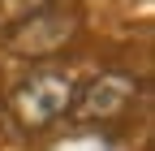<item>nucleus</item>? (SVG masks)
Here are the masks:
<instances>
[{
    "label": "nucleus",
    "instance_id": "f257e3e1",
    "mask_svg": "<svg viewBox=\"0 0 155 151\" xmlns=\"http://www.w3.org/2000/svg\"><path fill=\"white\" fill-rule=\"evenodd\" d=\"M73 78L61 69H39L26 73L22 82L9 91V108L22 129H48L52 121H61L65 112L73 108Z\"/></svg>",
    "mask_w": 155,
    "mask_h": 151
},
{
    "label": "nucleus",
    "instance_id": "f03ea898",
    "mask_svg": "<svg viewBox=\"0 0 155 151\" xmlns=\"http://www.w3.org/2000/svg\"><path fill=\"white\" fill-rule=\"evenodd\" d=\"M134 99H138V78L134 73H95L91 82H82L73 91L69 112L82 125H108V121H121Z\"/></svg>",
    "mask_w": 155,
    "mask_h": 151
},
{
    "label": "nucleus",
    "instance_id": "7ed1b4c3",
    "mask_svg": "<svg viewBox=\"0 0 155 151\" xmlns=\"http://www.w3.org/2000/svg\"><path fill=\"white\" fill-rule=\"evenodd\" d=\"M78 35V17L69 9H56L48 5L43 13H35L30 22H22L17 30L5 35V43L17 56H52V52H65V43Z\"/></svg>",
    "mask_w": 155,
    "mask_h": 151
},
{
    "label": "nucleus",
    "instance_id": "20e7f679",
    "mask_svg": "<svg viewBox=\"0 0 155 151\" xmlns=\"http://www.w3.org/2000/svg\"><path fill=\"white\" fill-rule=\"evenodd\" d=\"M52 0H0V35L17 30L22 22H30L35 13H43Z\"/></svg>",
    "mask_w": 155,
    "mask_h": 151
}]
</instances>
